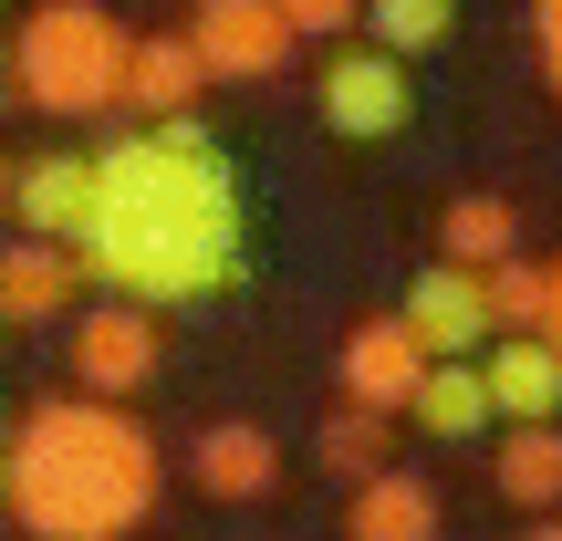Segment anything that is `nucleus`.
Instances as JSON below:
<instances>
[{
	"mask_svg": "<svg viewBox=\"0 0 562 541\" xmlns=\"http://www.w3.org/2000/svg\"><path fill=\"white\" fill-rule=\"evenodd\" d=\"M188 480H199V500L250 510V500L281 489V438H271L261 417H209L199 438H188Z\"/></svg>",
	"mask_w": 562,
	"mask_h": 541,
	"instance_id": "nucleus-9",
	"label": "nucleus"
},
{
	"mask_svg": "<svg viewBox=\"0 0 562 541\" xmlns=\"http://www.w3.org/2000/svg\"><path fill=\"white\" fill-rule=\"evenodd\" d=\"M0 208H21V167L11 157H0Z\"/></svg>",
	"mask_w": 562,
	"mask_h": 541,
	"instance_id": "nucleus-24",
	"label": "nucleus"
},
{
	"mask_svg": "<svg viewBox=\"0 0 562 541\" xmlns=\"http://www.w3.org/2000/svg\"><path fill=\"white\" fill-rule=\"evenodd\" d=\"M427 364H438V354L406 334V313H364V323H344L334 385H344V406H364V417H406L417 385H427Z\"/></svg>",
	"mask_w": 562,
	"mask_h": 541,
	"instance_id": "nucleus-4",
	"label": "nucleus"
},
{
	"mask_svg": "<svg viewBox=\"0 0 562 541\" xmlns=\"http://www.w3.org/2000/svg\"><path fill=\"white\" fill-rule=\"evenodd\" d=\"M157 438L104 396H32L11 417V521L32 541H125L157 510Z\"/></svg>",
	"mask_w": 562,
	"mask_h": 541,
	"instance_id": "nucleus-2",
	"label": "nucleus"
},
{
	"mask_svg": "<svg viewBox=\"0 0 562 541\" xmlns=\"http://www.w3.org/2000/svg\"><path fill=\"white\" fill-rule=\"evenodd\" d=\"M83 250H53V240H21V250H0V313L11 323H53V313H74V292H83Z\"/></svg>",
	"mask_w": 562,
	"mask_h": 541,
	"instance_id": "nucleus-13",
	"label": "nucleus"
},
{
	"mask_svg": "<svg viewBox=\"0 0 562 541\" xmlns=\"http://www.w3.org/2000/svg\"><path fill=\"white\" fill-rule=\"evenodd\" d=\"M0 500H11V427H0Z\"/></svg>",
	"mask_w": 562,
	"mask_h": 541,
	"instance_id": "nucleus-26",
	"label": "nucleus"
},
{
	"mask_svg": "<svg viewBox=\"0 0 562 541\" xmlns=\"http://www.w3.org/2000/svg\"><path fill=\"white\" fill-rule=\"evenodd\" d=\"M344 541H438V489L417 469H385V480L344 489Z\"/></svg>",
	"mask_w": 562,
	"mask_h": 541,
	"instance_id": "nucleus-14",
	"label": "nucleus"
},
{
	"mask_svg": "<svg viewBox=\"0 0 562 541\" xmlns=\"http://www.w3.org/2000/svg\"><path fill=\"white\" fill-rule=\"evenodd\" d=\"M490 406H501L510 427H552L562 417V354L542 334H510V343H490Z\"/></svg>",
	"mask_w": 562,
	"mask_h": 541,
	"instance_id": "nucleus-12",
	"label": "nucleus"
},
{
	"mask_svg": "<svg viewBox=\"0 0 562 541\" xmlns=\"http://www.w3.org/2000/svg\"><path fill=\"white\" fill-rule=\"evenodd\" d=\"M542 343L562 354V261H552V323H542Z\"/></svg>",
	"mask_w": 562,
	"mask_h": 541,
	"instance_id": "nucleus-23",
	"label": "nucleus"
},
{
	"mask_svg": "<svg viewBox=\"0 0 562 541\" xmlns=\"http://www.w3.org/2000/svg\"><path fill=\"white\" fill-rule=\"evenodd\" d=\"M199 83H209V63H199V42H188V32H136V63H125V104H136L146 125L199 115Z\"/></svg>",
	"mask_w": 562,
	"mask_h": 541,
	"instance_id": "nucleus-11",
	"label": "nucleus"
},
{
	"mask_svg": "<svg viewBox=\"0 0 562 541\" xmlns=\"http://www.w3.org/2000/svg\"><path fill=\"white\" fill-rule=\"evenodd\" d=\"M406 334L427 343L438 364H469L490 334H501V313H490V271H459V261H427L417 281H406Z\"/></svg>",
	"mask_w": 562,
	"mask_h": 541,
	"instance_id": "nucleus-7",
	"label": "nucleus"
},
{
	"mask_svg": "<svg viewBox=\"0 0 562 541\" xmlns=\"http://www.w3.org/2000/svg\"><path fill=\"white\" fill-rule=\"evenodd\" d=\"M0 323H11V313H0Z\"/></svg>",
	"mask_w": 562,
	"mask_h": 541,
	"instance_id": "nucleus-27",
	"label": "nucleus"
},
{
	"mask_svg": "<svg viewBox=\"0 0 562 541\" xmlns=\"http://www.w3.org/2000/svg\"><path fill=\"white\" fill-rule=\"evenodd\" d=\"M438 261H459V271H501V261H521V208H510L501 188H469V199H448V208H438Z\"/></svg>",
	"mask_w": 562,
	"mask_h": 541,
	"instance_id": "nucleus-15",
	"label": "nucleus"
},
{
	"mask_svg": "<svg viewBox=\"0 0 562 541\" xmlns=\"http://www.w3.org/2000/svg\"><path fill=\"white\" fill-rule=\"evenodd\" d=\"M459 32V0H364V42L375 53H438V42Z\"/></svg>",
	"mask_w": 562,
	"mask_h": 541,
	"instance_id": "nucleus-18",
	"label": "nucleus"
},
{
	"mask_svg": "<svg viewBox=\"0 0 562 541\" xmlns=\"http://www.w3.org/2000/svg\"><path fill=\"white\" fill-rule=\"evenodd\" d=\"M385 438H396L385 417H364V406H334V427L313 438V459L334 469L344 489H364V480H385Z\"/></svg>",
	"mask_w": 562,
	"mask_h": 541,
	"instance_id": "nucleus-19",
	"label": "nucleus"
},
{
	"mask_svg": "<svg viewBox=\"0 0 562 541\" xmlns=\"http://www.w3.org/2000/svg\"><path fill=\"white\" fill-rule=\"evenodd\" d=\"M521 541H562V510H552V521H521Z\"/></svg>",
	"mask_w": 562,
	"mask_h": 541,
	"instance_id": "nucleus-25",
	"label": "nucleus"
},
{
	"mask_svg": "<svg viewBox=\"0 0 562 541\" xmlns=\"http://www.w3.org/2000/svg\"><path fill=\"white\" fill-rule=\"evenodd\" d=\"M94 167H104V208H94V240H83V271L104 281V302L178 313V302H220L250 281L240 178H229L220 136L199 115L115 136Z\"/></svg>",
	"mask_w": 562,
	"mask_h": 541,
	"instance_id": "nucleus-1",
	"label": "nucleus"
},
{
	"mask_svg": "<svg viewBox=\"0 0 562 541\" xmlns=\"http://www.w3.org/2000/svg\"><path fill=\"white\" fill-rule=\"evenodd\" d=\"M11 63H21V104H42V115L83 125V115H115V104H125L136 32H125L104 0H32V21H21Z\"/></svg>",
	"mask_w": 562,
	"mask_h": 541,
	"instance_id": "nucleus-3",
	"label": "nucleus"
},
{
	"mask_svg": "<svg viewBox=\"0 0 562 541\" xmlns=\"http://www.w3.org/2000/svg\"><path fill=\"white\" fill-rule=\"evenodd\" d=\"M490 313H501V334H542L552 323V261H501L490 271Z\"/></svg>",
	"mask_w": 562,
	"mask_h": 541,
	"instance_id": "nucleus-20",
	"label": "nucleus"
},
{
	"mask_svg": "<svg viewBox=\"0 0 562 541\" xmlns=\"http://www.w3.org/2000/svg\"><path fill=\"white\" fill-rule=\"evenodd\" d=\"M188 42H199L209 83H261L292 63V11L281 0H199V21H188Z\"/></svg>",
	"mask_w": 562,
	"mask_h": 541,
	"instance_id": "nucleus-8",
	"label": "nucleus"
},
{
	"mask_svg": "<svg viewBox=\"0 0 562 541\" xmlns=\"http://www.w3.org/2000/svg\"><path fill=\"white\" fill-rule=\"evenodd\" d=\"M281 11H292L302 42H344V32L364 21V0H281Z\"/></svg>",
	"mask_w": 562,
	"mask_h": 541,
	"instance_id": "nucleus-21",
	"label": "nucleus"
},
{
	"mask_svg": "<svg viewBox=\"0 0 562 541\" xmlns=\"http://www.w3.org/2000/svg\"><path fill=\"white\" fill-rule=\"evenodd\" d=\"M490 480H501V500H510V510L552 521V510H562V427H510L501 459H490Z\"/></svg>",
	"mask_w": 562,
	"mask_h": 541,
	"instance_id": "nucleus-16",
	"label": "nucleus"
},
{
	"mask_svg": "<svg viewBox=\"0 0 562 541\" xmlns=\"http://www.w3.org/2000/svg\"><path fill=\"white\" fill-rule=\"evenodd\" d=\"M406 417H417L427 438H480L501 406H490V375H480V364H427V385H417Z\"/></svg>",
	"mask_w": 562,
	"mask_h": 541,
	"instance_id": "nucleus-17",
	"label": "nucleus"
},
{
	"mask_svg": "<svg viewBox=\"0 0 562 541\" xmlns=\"http://www.w3.org/2000/svg\"><path fill=\"white\" fill-rule=\"evenodd\" d=\"M531 42H542V74L562 94V0H531Z\"/></svg>",
	"mask_w": 562,
	"mask_h": 541,
	"instance_id": "nucleus-22",
	"label": "nucleus"
},
{
	"mask_svg": "<svg viewBox=\"0 0 562 541\" xmlns=\"http://www.w3.org/2000/svg\"><path fill=\"white\" fill-rule=\"evenodd\" d=\"M94 208H104V167H94V157L53 146V157H32V167H21V208H11V219L32 229V240L83 250V240H94Z\"/></svg>",
	"mask_w": 562,
	"mask_h": 541,
	"instance_id": "nucleus-10",
	"label": "nucleus"
},
{
	"mask_svg": "<svg viewBox=\"0 0 562 541\" xmlns=\"http://www.w3.org/2000/svg\"><path fill=\"white\" fill-rule=\"evenodd\" d=\"M406 115H417V83H406L396 53H375V42H344L334 63H323V125L334 136H406Z\"/></svg>",
	"mask_w": 562,
	"mask_h": 541,
	"instance_id": "nucleus-5",
	"label": "nucleus"
},
{
	"mask_svg": "<svg viewBox=\"0 0 562 541\" xmlns=\"http://www.w3.org/2000/svg\"><path fill=\"white\" fill-rule=\"evenodd\" d=\"M146 375H157V313H146V302H94V313H74V396L125 406Z\"/></svg>",
	"mask_w": 562,
	"mask_h": 541,
	"instance_id": "nucleus-6",
	"label": "nucleus"
}]
</instances>
